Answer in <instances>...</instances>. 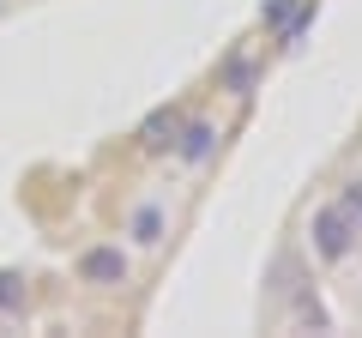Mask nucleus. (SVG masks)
Segmentation results:
<instances>
[{
  "instance_id": "nucleus-3",
  "label": "nucleus",
  "mask_w": 362,
  "mask_h": 338,
  "mask_svg": "<svg viewBox=\"0 0 362 338\" xmlns=\"http://www.w3.org/2000/svg\"><path fill=\"white\" fill-rule=\"evenodd\" d=\"M211 139H218V127H211V121H181L175 157H181V163H206V157H211Z\"/></svg>"
},
{
  "instance_id": "nucleus-10",
  "label": "nucleus",
  "mask_w": 362,
  "mask_h": 338,
  "mask_svg": "<svg viewBox=\"0 0 362 338\" xmlns=\"http://www.w3.org/2000/svg\"><path fill=\"white\" fill-rule=\"evenodd\" d=\"M0 6H6V0H0Z\"/></svg>"
},
{
  "instance_id": "nucleus-6",
  "label": "nucleus",
  "mask_w": 362,
  "mask_h": 338,
  "mask_svg": "<svg viewBox=\"0 0 362 338\" xmlns=\"http://www.w3.org/2000/svg\"><path fill=\"white\" fill-rule=\"evenodd\" d=\"M157 235H163V211H157V206H139V211H133V242L151 247Z\"/></svg>"
},
{
  "instance_id": "nucleus-9",
  "label": "nucleus",
  "mask_w": 362,
  "mask_h": 338,
  "mask_svg": "<svg viewBox=\"0 0 362 338\" xmlns=\"http://www.w3.org/2000/svg\"><path fill=\"white\" fill-rule=\"evenodd\" d=\"M296 6H302V0H272V6H266V18H272V25H284V18L296 13Z\"/></svg>"
},
{
  "instance_id": "nucleus-5",
  "label": "nucleus",
  "mask_w": 362,
  "mask_h": 338,
  "mask_svg": "<svg viewBox=\"0 0 362 338\" xmlns=\"http://www.w3.org/2000/svg\"><path fill=\"white\" fill-rule=\"evenodd\" d=\"M223 85H230V97H247L254 91V61H247V54H230V61H223Z\"/></svg>"
},
{
  "instance_id": "nucleus-2",
  "label": "nucleus",
  "mask_w": 362,
  "mask_h": 338,
  "mask_svg": "<svg viewBox=\"0 0 362 338\" xmlns=\"http://www.w3.org/2000/svg\"><path fill=\"white\" fill-rule=\"evenodd\" d=\"M127 254H121V242H103V247H85L78 254V278L85 284H97V290H115V284H127Z\"/></svg>"
},
{
  "instance_id": "nucleus-8",
  "label": "nucleus",
  "mask_w": 362,
  "mask_h": 338,
  "mask_svg": "<svg viewBox=\"0 0 362 338\" xmlns=\"http://www.w3.org/2000/svg\"><path fill=\"white\" fill-rule=\"evenodd\" d=\"M338 206H344V211H350V218H356V223H362V182H350V187H344V199H338Z\"/></svg>"
},
{
  "instance_id": "nucleus-7",
  "label": "nucleus",
  "mask_w": 362,
  "mask_h": 338,
  "mask_svg": "<svg viewBox=\"0 0 362 338\" xmlns=\"http://www.w3.org/2000/svg\"><path fill=\"white\" fill-rule=\"evenodd\" d=\"M25 272H0V314H13V308H25Z\"/></svg>"
},
{
  "instance_id": "nucleus-1",
  "label": "nucleus",
  "mask_w": 362,
  "mask_h": 338,
  "mask_svg": "<svg viewBox=\"0 0 362 338\" xmlns=\"http://www.w3.org/2000/svg\"><path fill=\"white\" fill-rule=\"evenodd\" d=\"M356 235H362V223L350 218L344 206H320L308 218V242H314V254H320V260H350V247H356Z\"/></svg>"
},
{
  "instance_id": "nucleus-4",
  "label": "nucleus",
  "mask_w": 362,
  "mask_h": 338,
  "mask_svg": "<svg viewBox=\"0 0 362 338\" xmlns=\"http://www.w3.org/2000/svg\"><path fill=\"white\" fill-rule=\"evenodd\" d=\"M139 139H145V151H175V139H181V115L157 109V115L139 127Z\"/></svg>"
}]
</instances>
